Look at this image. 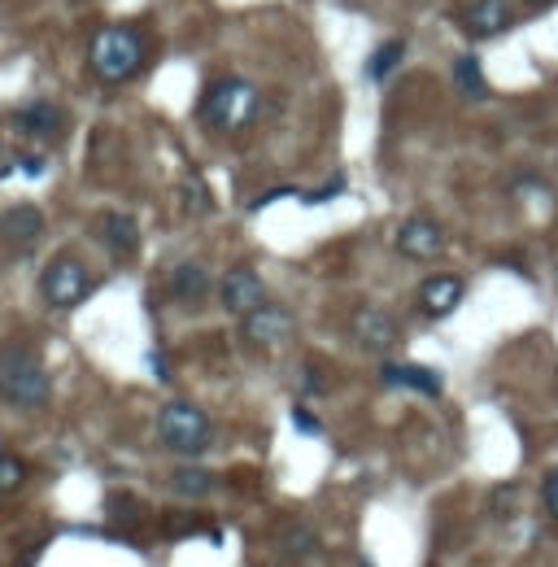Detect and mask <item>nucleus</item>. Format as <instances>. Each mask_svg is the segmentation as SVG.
<instances>
[{
	"mask_svg": "<svg viewBox=\"0 0 558 567\" xmlns=\"http://www.w3.org/2000/svg\"><path fill=\"white\" fill-rule=\"evenodd\" d=\"M541 498H546V511L558 519V467L546 476V484H541Z\"/></svg>",
	"mask_w": 558,
	"mask_h": 567,
	"instance_id": "4be33fe9",
	"label": "nucleus"
},
{
	"mask_svg": "<svg viewBox=\"0 0 558 567\" xmlns=\"http://www.w3.org/2000/svg\"><path fill=\"white\" fill-rule=\"evenodd\" d=\"M157 437H161V445L166 450H175V454H201L209 450V441H214V428H209V419L205 411H197L193 402H166L161 414H157Z\"/></svg>",
	"mask_w": 558,
	"mask_h": 567,
	"instance_id": "20e7f679",
	"label": "nucleus"
},
{
	"mask_svg": "<svg viewBox=\"0 0 558 567\" xmlns=\"http://www.w3.org/2000/svg\"><path fill=\"white\" fill-rule=\"evenodd\" d=\"M257 109H262V92L249 79H218L201 92L197 118H201V127L218 131V136H236L254 122Z\"/></svg>",
	"mask_w": 558,
	"mask_h": 567,
	"instance_id": "f03ea898",
	"label": "nucleus"
},
{
	"mask_svg": "<svg viewBox=\"0 0 558 567\" xmlns=\"http://www.w3.org/2000/svg\"><path fill=\"white\" fill-rule=\"evenodd\" d=\"M402 57H406V44L402 40H389V44H380V49L371 52V61H366V75L375 79V83H384L397 66H402Z\"/></svg>",
	"mask_w": 558,
	"mask_h": 567,
	"instance_id": "a211bd4d",
	"label": "nucleus"
},
{
	"mask_svg": "<svg viewBox=\"0 0 558 567\" xmlns=\"http://www.w3.org/2000/svg\"><path fill=\"white\" fill-rule=\"evenodd\" d=\"M145 49H149V44H145V35H140L136 27L109 22V27H101V31L92 35V44H88V70H92L97 83L118 88V83H127V79L140 75Z\"/></svg>",
	"mask_w": 558,
	"mask_h": 567,
	"instance_id": "f257e3e1",
	"label": "nucleus"
},
{
	"mask_svg": "<svg viewBox=\"0 0 558 567\" xmlns=\"http://www.w3.org/2000/svg\"><path fill=\"white\" fill-rule=\"evenodd\" d=\"M66 109L57 101H31V105H22L18 114H13V127L27 136V140H61V131H66Z\"/></svg>",
	"mask_w": 558,
	"mask_h": 567,
	"instance_id": "9b49d317",
	"label": "nucleus"
},
{
	"mask_svg": "<svg viewBox=\"0 0 558 567\" xmlns=\"http://www.w3.org/2000/svg\"><path fill=\"white\" fill-rule=\"evenodd\" d=\"M40 293H44L49 306L70 310L92 293V275H88V266L75 258V254H57L44 266V275H40Z\"/></svg>",
	"mask_w": 558,
	"mask_h": 567,
	"instance_id": "39448f33",
	"label": "nucleus"
},
{
	"mask_svg": "<svg viewBox=\"0 0 558 567\" xmlns=\"http://www.w3.org/2000/svg\"><path fill=\"white\" fill-rule=\"evenodd\" d=\"M97 236H101L105 249H114L118 258H127V254L140 249V223L131 214H118V209H105L101 218H97Z\"/></svg>",
	"mask_w": 558,
	"mask_h": 567,
	"instance_id": "4468645a",
	"label": "nucleus"
},
{
	"mask_svg": "<svg viewBox=\"0 0 558 567\" xmlns=\"http://www.w3.org/2000/svg\"><path fill=\"white\" fill-rule=\"evenodd\" d=\"M149 362H153V371H157V375H161V380H166V375H170V371H166V358H161V350H153V354H149Z\"/></svg>",
	"mask_w": 558,
	"mask_h": 567,
	"instance_id": "a878e982",
	"label": "nucleus"
},
{
	"mask_svg": "<svg viewBox=\"0 0 558 567\" xmlns=\"http://www.w3.org/2000/svg\"><path fill=\"white\" fill-rule=\"evenodd\" d=\"M293 423L302 428L305 437H318V432H323V428H318V419H314V414L305 411V406H297V411H293Z\"/></svg>",
	"mask_w": 558,
	"mask_h": 567,
	"instance_id": "b1692460",
	"label": "nucleus"
},
{
	"mask_svg": "<svg viewBox=\"0 0 558 567\" xmlns=\"http://www.w3.org/2000/svg\"><path fill=\"white\" fill-rule=\"evenodd\" d=\"M297 188H266L257 201H249V209H262V206H271V201H279V197H293Z\"/></svg>",
	"mask_w": 558,
	"mask_h": 567,
	"instance_id": "393cba45",
	"label": "nucleus"
},
{
	"mask_svg": "<svg viewBox=\"0 0 558 567\" xmlns=\"http://www.w3.org/2000/svg\"><path fill=\"white\" fill-rule=\"evenodd\" d=\"M515 27V0H471L462 9V31L471 40H493Z\"/></svg>",
	"mask_w": 558,
	"mask_h": 567,
	"instance_id": "6e6552de",
	"label": "nucleus"
},
{
	"mask_svg": "<svg viewBox=\"0 0 558 567\" xmlns=\"http://www.w3.org/2000/svg\"><path fill=\"white\" fill-rule=\"evenodd\" d=\"M350 332H354V341L366 350V354H389L393 345H397V319L393 314H384V310L375 306H362L354 314V323H350Z\"/></svg>",
	"mask_w": 558,
	"mask_h": 567,
	"instance_id": "1a4fd4ad",
	"label": "nucleus"
},
{
	"mask_svg": "<svg viewBox=\"0 0 558 567\" xmlns=\"http://www.w3.org/2000/svg\"><path fill=\"white\" fill-rule=\"evenodd\" d=\"M345 193V175H332L323 188H314V193H302L305 206H323V201H332V197H341Z\"/></svg>",
	"mask_w": 558,
	"mask_h": 567,
	"instance_id": "aec40b11",
	"label": "nucleus"
},
{
	"mask_svg": "<svg viewBox=\"0 0 558 567\" xmlns=\"http://www.w3.org/2000/svg\"><path fill=\"white\" fill-rule=\"evenodd\" d=\"M454 88L462 97H471V101H484L489 97V79H484V66H480L475 52H462L454 61Z\"/></svg>",
	"mask_w": 558,
	"mask_h": 567,
	"instance_id": "f3484780",
	"label": "nucleus"
},
{
	"mask_svg": "<svg viewBox=\"0 0 558 567\" xmlns=\"http://www.w3.org/2000/svg\"><path fill=\"white\" fill-rule=\"evenodd\" d=\"M22 480H27V471L18 459H0V493H13Z\"/></svg>",
	"mask_w": 558,
	"mask_h": 567,
	"instance_id": "412c9836",
	"label": "nucleus"
},
{
	"mask_svg": "<svg viewBox=\"0 0 558 567\" xmlns=\"http://www.w3.org/2000/svg\"><path fill=\"white\" fill-rule=\"evenodd\" d=\"M205 293H209V271H205L201 262H179L175 271H170V297L175 302H201Z\"/></svg>",
	"mask_w": 558,
	"mask_h": 567,
	"instance_id": "dca6fc26",
	"label": "nucleus"
},
{
	"mask_svg": "<svg viewBox=\"0 0 558 567\" xmlns=\"http://www.w3.org/2000/svg\"><path fill=\"white\" fill-rule=\"evenodd\" d=\"M384 384H397V389H414V393L436 398L445 380H441L432 366H419V362H389V366H384Z\"/></svg>",
	"mask_w": 558,
	"mask_h": 567,
	"instance_id": "2eb2a0df",
	"label": "nucleus"
},
{
	"mask_svg": "<svg viewBox=\"0 0 558 567\" xmlns=\"http://www.w3.org/2000/svg\"><path fill=\"white\" fill-rule=\"evenodd\" d=\"M397 249L414 262H428V258H436V254L445 249V232H441L436 218L414 214V218H406V223L397 227Z\"/></svg>",
	"mask_w": 558,
	"mask_h": 567,
	"instance_id": "9d476101",
	"label": "nucleus"
},
{
	"mask_svg": "<svg viewBox=\"0 0 558 567\" xmlns=\"http://www.w3.org/2000/svg\"><path fill=\"white\" fill-rule=\"evenodd\" d=\"M170 489H175L179 498H205V493L214 489V476L201 471V467H179V471L170 476Z\"/></svg>",
	"mask_w": 558,
	"mask_h": 567,
	"instance_id": "6ab92c4d",
	"label": "nucleus"
},
{
	"mask_svg": "<svg viewBox=\"0 0 558 567\" xmlns=\"http://www.w3.org/2000/svg\"><path fill=\"white\" fill-rule=\"evenodd\" d=\"M18 170L35 179V175H44V170H49V161H44V154H22V157H18Z\"/></svg>",
	"mask_w": 558,
	"mask_h": 567,
	"instance_id": "5701e85b",
	"label": "nucleus"
},
{
	"mask_svg": "<svg viewBox=\"0 0 558 567\" xmlns=\"http://www.w3.org/2000/svg\"><path fill=\"white\" fill-rule=\"evenodd\" d=\"M293 327H297V323H293V310L271 306V302L240 319V336H245V345H254V350H275V345H284V341L293 336Z\"/></svg>",
	"mask_w": 558,
	"mask_h": 567,
	"instance_id": "0eeeda50",
	"label": "nucleus"
},
{
	"mask_svg": "<svg viewBox=\"0 0 558 567\" xmlns=\"http://www.w3.org/2000/svg\"><path fill=\"white\" fill-rule=\"evenodd\" d=\"M462 293H467V288H462L458 275H432V280L419 284V310H423L428 319H445L450 310H458Z\"/></svg>",
	"mask_w": 558,
	"mask_h": 567,
	"instance_id": "ddd939ff",
	"label": "nucleus"
},
{
	"mask_svg": "<svg viewBox=\"0 0 558 567\" xmlns=\"http://www.w3.org/2000/svg\"><path fill=\"white\" fill-rule=\"evenodd\" d=\"M523 4H528V9H550L554 0H523Z\"/></svg>",
	"mask_w": 558,
	"mask_h": 567,
	"instance_id": "bb28decb",
	"label": "nucleus"
},
{
	"mask_svg": "<svg viewBox=\"0 0 558 567\" xmlns=\"http://www.w3.org/2000/svg\"><path fill=\"white\" fill-rule=\"evenodd\" d=\"M0 398L18 411H35L52 398V380L31 345L13 341L0 350Z\"/></svg>",
	"mask_w": 558,
	"mask_h": 567,
	"instance_id": "7ed1b4c3",
	"label": "nucleus"
},
{
	"mask_svg": "<svg viewBox=\"0 0 558 567\" xmlns=\"http://www.w3.org/2000/svg\"><path fill=\"white\" fill-rule=\"evenodd\" d=\"M218 302L227 314H254V310L266 306V284H262V275H257L254 266H232L227 275H223V284H218Z\"/></svg>",
	"mask_w": 558,
	"mask_h": 567,
	"instance_id": "423d86ee",
	"label": "nucleus"
},
{
	"mask_svg": "<svg viewBox=\"0 0 558 567\" xmlns=\"http://www.w3.org/2000/svg\"><path fill=\"white\" fill-rule=\"evenodd\" d=\"M44 236V209L35 206H9L0 214V240L13 249H27Z\"/></svg>",
	"mask_w": 558,
	"mask_h": 567,
	"instance_id": "f8f14e48",
	"label": "nucleus"
}]
</instances>
